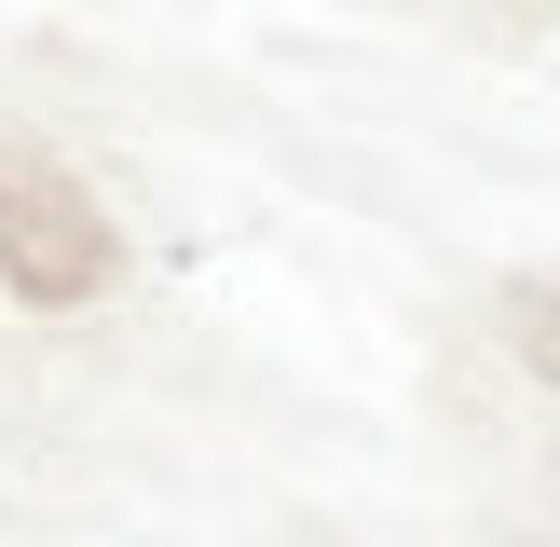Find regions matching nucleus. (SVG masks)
I'll use <instances>...</instances> for the list:
<instances>
[{
    "instance_id": "nucleus-2",
    "label": "nucleus",
    "mask_w": 560,
    "mask_h": 547,
    "mask_svg": "<svg viewBox=\"0 0 560 547\" xmlns=\"http://www.w3.org/2000/svg\"><path fill=\"white\" fill-rule=\"evenodd\" d=\"M506 342H520V370L560 383V288H520V301H506Z\"/></svg>"
},
{
    "instance_id": "nucleus-1",
    "label": "nucleus",
    "mask_w": 560,
    "mask_h": 547,
    "mask_svg": "<svg viewBox=\"0 0 560 547\" xmlns=\"http://www.w3.org/2000/svg\"><path fill=\"white\" fill-rule=\"evenodd\" d=\"M109 260H124V246H109L96 191H82L69 164H42V151L0 137V288L42 301V315H69V301L109 288Z\"/></svg>"
}]
</instances>
